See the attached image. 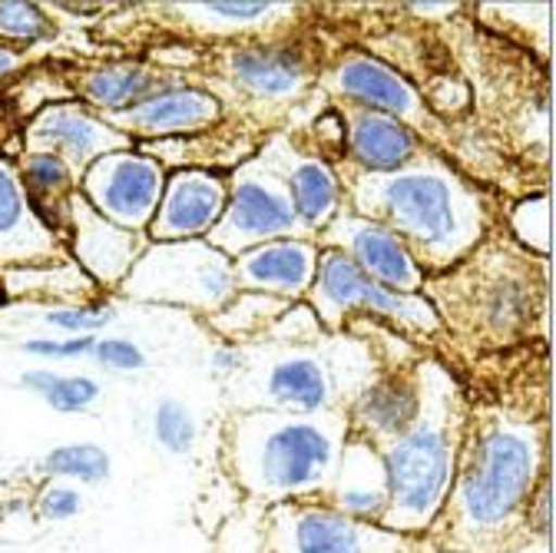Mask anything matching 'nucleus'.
Instances as JSON below:
<instances>
[{"label": "nucleus", "mask_w": 556, "mask_h": 553, "mask_svg": "<svg viewBox=\"0 0 556 553\" xmlns=\"http://www.w3.org/2000/svg\"><path fill=\"white\" fill-rule=\"evenodd\" d=\"M543 477V425L504 407L480 411L464 425L451 491L428 533L444 553H507L533 540L527 517Z\"/></svg>", "instance_id": "f257e3e1"}, {"label": "nucleus", "mask_w": 556, "mask_h": 553, "mask_svg": "<svg viewBox=\"0 0 556 553\" xmlns=\"http://www.w3.org/2000/svg\"><path fill=\"white\" fill-rule=\"evenodd\" d=\"M348 441V411H239L226 428V461L242 488L271 504L325 501Z\"/></svg>", "instance_id": "f03ea898"}, {"label": "nucleus", "mask_w": 556, "mask_h": 553, "mask_svg": "<svg viewBox=\"0 0 556 553\" xmlns=\"http://www.w3.org/2000/svg\"><path fill=\"white\" fill-rule=\"evenodd\" d=\"M421 381V407L404 435L381 448L388 511L381 527L417 537L438 520L464 441V401L460 388L441 365L417 368Z\"/></svg>", "instance_id": "7ed1b4c3"}, {"label": "nucleus", "mask_w": 556, "mask_h": 553, "mask_svg": "<svg viewBox=\"0 0 556 553\" xmlns=\"http://www.w3.org/2000/svg\"><path fill=\"white\" fill-rule=\"evenodd\" d=\"M362 216L388 226L417 262L434 268L460 259L483 229V210L473 186L444 163L417 156L391 176H362L355 186Z\"/></svg>", "instance_id": "20e7f679"}, {"label": "nucleus", "mask_w": 556, "mask_h": 553, "mask_svg": "<svg viewBox=\"0 0 556 553\" xmlns=\"http://www.w3.org/2000/svg\"><path fill=\"white\" fill-rule=\"evenodd\" d=\"M242 411H289L325 414L348 411L352 398L375 378L371 359L362 355L355 338H334V344H265L255 362L239 365Z\"/></svg>", "instance_id": "39448f33"}, {"label": "nucleus", "mask_w": 556, "mask_h": 553, "mask_svg": "<svg viewBox=\"0 0 556 553\" xmlns=\"http://www.w3.org/2000/svg\"><path fill=\"white\" fill-rule=\"evenodd\" d=\"M123 292L150 302H173L202 312H223L236 299L232 259L202 239L156 242L136 259Z\"/></svg>", "instance_id": "423d86ee"}, {"label": "nucleus", "mask_w": 556, "mask_h": 553, "mask_svg": "<svg viewBox=\"0 0 556 553\" xmlns=\"http://www.w3.org/2000/svg\"><path fill=\"white\" fill-rule=\"evenodd\" d=\"M268 553H421V540L362 524L328 501H286L265 514Z\"/></svg>", "instance_id": "0eeeda50"}, {"label": "nucleus", "mask_w": 556, "mask_h": 553, "mask_svg": "<svg viewBox=\"0 0 556 553\" xmlns=\"http://www.w3.org/2000/svg\"><path fill=\"white\" fill-rule=\"evenodd\" d=\"M308 292H312V312L328 328H341V318H348V312H368V315L388 318V322H394L401 328H414V331L438 328V312L431 309L428 299L391 292V289L371 282L368 275L334 246L318 252L315 282Z\"/></svg>", "instance_id": "6e6552de"}, {"label": "nucleus", "mask_w": 556, "mask_h": 553, "mask_svg": "<svg viewBox=\"0 0 556 553\" xmlns=\"http://www.w3.org/2000/svg\"><path fill=\"white\" fill-rule=\"evenodd\" d=\"M299 229L302 223L295 216L292 196L271 160L262 153L236 173L226 213L216 229L208 232V246H216L223 255H242L262 242L292 236Z\"/></svg>", "instance_id": "1a4fd4ad"}, {"label": "nucleus", "mask_w": 556, "mask_h": 553, "mask_svg": "<svg viewBox=\"0 0 556 553\" xmlns=\"http://www.w3.org/2000/svg\"><path fill=\"white\" fill-rule=\"evenodd\" d=\"M163 186H166V173L160 160L136 150L106 153L80 176V189H84L80 196L103 219L129 232L150 229L160 210Z\"/></svg>", "instance_id": "9d476101"}, {"label": "nucleus", "mask_w": 556, "mask_h": 553, "mask_svg": "<svg viewBox=\"0 0 556 553\" xmlns=\"http://www.w3.org/2000/svg\"><path fill=\"white\" fill-rule=\"evenodd\" d=\"M129 143L126 133L87 103H50L24 129L27 153H53L74 166L77 176H84L100 156L129 150Z\"/></svg>", "instance_id": "9b49d317"}, {"label": "nucleus", "mask_w": 556, "mask_h": 553, "mask_svg": "<svg viewBox=\"0 0 556 553\" xmlns=\"http://www.w3.org/2000/svg\"><path fill=\"white\" fill-rule=\"evenodd\" d=\"M328 236H338L334 249L352 259L371 282L404 296H417V289H425V265L388 226L355 213H338L328 226Z\"/></svg>", "instance_id": "f8f14e48"}, {"label": "nucleus", "mask_w": 556, "mask_h": 553, "mask_svg": "<svg viewBox=\"0 0 556 553\" xmlns=\"http://www.w3.org/2000/svg\"><path fill=\"white\" fill-rule=\"evenodd\" d=\"M226 202H229V186L223 183L219 173L179 169L163 186L160 210L150 223V236L156 242L202 239L223 219Z\"/></svg>", "instance_id": "ddd939ff"}, {"label": "nucleus", "mask_w": 556, "mask_h": 553, "mask_svg": "<svg viewBox=\"0 0 556 553\" xmlns=\"http://www.w3.org/2000/svg\"><path fill=\"white\" fill-rule=\"evenodd\" d=\"M421 407V381L417 372H381L348 404V435L368 441L371 448L391 444L410 428Z\"/></svg>", "instance_id": "4468645a"}, {"label": "nucleus", "mask_w": 556, "mask_h": 553, "mask_svg": "<svg viewBox=\"0 0 556 553\" xmlns=\"http://www.w3.org/2000/svg\"><path fill=\"white\" fill-rule=\"evenodd\" d=\"M236 289L271 299H299L312 289L318 246L308 239H271L236 255Z\"/></svg>", "instance_id": "2eb2a0df"}, {"label": "nucleus", "mask_w": 556, "mask_h": 553, "mask_svg": "<svg viewBox=\"0 0 556 553\" xmlns=\"http://www.w3.org/2000/svg\"><path fill=\"white\" fill-rule=\"evenodd\" d=\"M223 110L213 93L186 84H163L156 93H150L129 113L110 116V123L132 136H179V133H199L219 123Z\"/></svg>", "instance_id": "dca6fc26"}, {"label": "nucleus", "mask_w": 556, "mask_h": 553, "mask_svg": "<svg viewBox=\"0 0 556 553\" xmlns=\"http://www.w3.org/2000/svg\"><path fill=\"white\" fill-rule=\"evenodd\" d=\"M325 501L352 520L381 527L388 511V480H384L381 451L362 438L348 435Z\"/></svg>", "instance_id": "f3484780"}, {"label": "nucleus", "mask_w": 556, "mask_h": 553, "mask_svg": "<svg viewBox=\"0 0 556 553\" xmlns=\"http://www.w3.org/2000/svg\"><path fill=\"white\" fill-rule=\"evenodd\" d=\"M334 90L344 100H352L358 110H375L401 123L417 120L425 113V103L417 97V90L397 71H391L388 63L368 53H352L338 63Z\"/></svg>", "instance_id": "a211bd4d"}, {"label": "nucleus", "mask_w": 556, "mask_h": 553, "mask_svg": "<svg viewBox=\"0 0 556 553\" xmlns=\"http://www.w3.org/2000/svg\"><path fill=\"white\" fill-rule=\"evenodd\" d=\"M268 160L292 196L302 229L305 232L328 229L331 219L341 213V183H338L334 169L318 156L292 153V147L286 140H275V147L268 150Z\"/></svg>", "instance_id": "6ab92c4d"}, {"label": "nucleus", "mask_w": 556, "mask_h": 553, "mask_svg": "<svg viewBox=\"0 0 556 553\" xmlns=\"http://www.w3.org/2000/svg\"><path fill=\"white\" fill-rule=\"evenodd\" d=\"M70 226H74V252L93 279L106 286L123 282L139 259L136 232L103 219L80 192L74 196V205H70Z\"/></svg>", "instance_id": "aec40b11"}, {"label": "nucleus", "mask_w": 556, "mask_h": 553, "mask_svg": "<svg viewBox=\"0 0 556 553\" xmlns=\"http://www.w3.org/2000/svg\"><path fill=\"white\" fill-rule=\"evenodd\" d=\"M60 239L40 223L14 163L0 156V265L50 262Z\"/></svg>", "instance_id": "412c9836"}, {"label": "nucleus", "mask_w": 556, "mask_h": 553, "mask_svg": "<svg viewBox=\"0 0 556 553\" xmlns=\"http://www.w3.org/2000/svg\"><path fill=\"white\" fill-rule=\"evenodd\" d=\"M348 156L368 176H391L407 169L417 160V133L384 113L355 110L348 120Z\"/></svg>", "instance_id": "4be33fe9"}, {"label": "nucleus", "mask_w": 556, "mask_h": 553, "mask_svg": "<svg viewBox=\"0 0 556 553\" xmlns=\"http://www.w3.org/2000/svg\"><path fill=\"white\" fill-rule=\"evenodd\" d=\"M229 77L258 100H286L308 84V60L295 47H236Z\"/></svg>", "instance_id": "5701e85b"}, {"label": "nucleus", "mask_w": 556, "mask_h": 553, "mask_svg": "<svg viewBox=\"0 0 556 553\" xmlns=\"http://www.w3.org/2000/svg\"><path fill=\"white\" fill-rule=\"evenodd\" d=\"M166 80L147 63H132V60H116V63H100L80 74L77 93L87 100L90 110L119 116L129 113L132 106L143 103L150 93H156Z\"/></svg>", "instance_id": "b1692460"}, {"label": "nucleus", "mask_w": 556, "mask_h": 553, "mask_svg": "<svg viewBox=\"0 0 556 553\" xmlns=\"http://www.w3.org/2000/svg\"><path fill=\"white\" fill-rule=\"evenodd\" d=\"M21 183L34 205V213L53 236H66L70 226V205L77 196V173L66 160L53 153H27L21 160Z\"/></svg>", "instance_id": "393cba45"}, {"label": "nucleus", "mask_w": 556, "mask_h": 553, "mask_svg": "<svg viewBox=\"0 0 556 553\" xmlns=\"http://www.w3.org/2000/svg\"><path fill=\"white\" fill-rule=\"evenodd\" d=\"M176 11L182 21H189V27L205 30V34H239V30H255L265 21L278 17V14H292L295 8L289 4H176L169 8Z\"/></svg>", "instance_id": "a878e982"}, {"label": "nucleus", "mask_w": 556, "mask_h": 553, "mask_svg": "<svg viewBox=\"0 0 556 553\" xmlns=\"http://www.w3.org/2000/svg\"><path fill=\"white\" fill-rule=\"evenodd\" d=\"M21 388L37 394L56 414H84L100 401V381L90 375H56L53 368H30L21 375Z\"/></svg>", "instance_id": "bb28decb"}, {"label": "nucleus", "mask_w": 556, "mask_h": 553, "mask_svg": "<svg viewBox=\"0 0 556 553\" xmlns=\"http://www.w3.org/2000/svg\"><path fill=\"white\" fill-rule=\"evenodd\" d=\"M40 470L47 477L60 480H80V483H103L113 470L110 454L93 444V441H77V444H60L50 454H43Z\"/></svg>", "instance_id": "cd10ccee"}, {"label": "nucleus", "mask_w": 556, "mask_h": 553, "mask_svg": "<svg viewBox=\"0 0 556 553\" xmlns=\"http://www.w3.org/2000/svg\"><path fill=\"white\" fill-rule=\"evenodd\" d=\"M53 34L56 27L40 4H14V0L0 4V43L4 47L27 50L50 40Z\"/></svg>", "instance_id": "c85d7f7f"}, {"label": "nucleus", "mask_w": 556, "mask_h": 553, "mask_svg": "<svg viewBox=\"0 0 556 553\" xmlns=\"http://www.w3.org/2000/svg\"><path fill=\"white\" fill-rule=\"evenodd\" d=\"M153 438L166 454L186 457L199 438V422H195L192 407L176 398H163L153 411Z\"/></svg>", "instance_id": "c756f323"}, {"label": "nucleus", "mask_w": 556, "mask_h": 553, "mask_svg": "<svg viewBox=\"0 0 556 553\" xmlns=\"http://www.w3.org/2000/svg\"><path fill=\"white\" fill-rule=\"evenodd\" d=\"M116 318V309L110 302H87V305H70V309H50L43 315L47 325L70 331V335H97Z\"/></svg>", "instance_id": "7c9ffc66"}, {"label": "nucleus", "mask_w": 556, "mask_h": 553, "mask_svg": "<svg viewBox=\"0 0 556 553\" xmlns=\"http://www.w3.org/2000/svg\"><path fill=\"white\" fill-rule=\"evenodd\" d=\"M100 335H70V338H30L21 349L43 362H70V359H87L93 355Z\"/></svg>", "instance_id": "2f4dec72"}, {"label": "nucleus", "mask_w": 556, "mask_h": 553, "mask_svg": "<svg viewBox=\"0 0 556 553\" xmlns=\"http://www.w3.org/2000/svg\"><path fill=\"white\" fill-rule=\"evenodd\" d=\"M80 511H84V498H80V491L70 488V483L50 480L47 488L37 494V517L40 520L63 524V520H74Z\"/></svg>", "instance_id": "473e14b6"}, {"label": "nucleus", "mask_w": 556, "mask_h": 553, "mask_svg": "<svg viewBox=\"0 0 556 553\" xmlns=\"http://www.w3.org/2000/svg\"><path fill=\"white\" fill-rule=\"evenodd\" d=\"M93 359L110 372H143L147 368L143 349L129 338H100L93 349Z\"/></svg>", "instance_id": "72a5a7b5"}, {"label": "nucleus", "mask_w": 556, "mask_h": 553, "mask_svg": "<svg viewBox=\"0 0 556 553\" xmlns=\"http://www.w3.org/2000/svg\"><path fill=\"white\" fill-rule=\"evenodd\" d=\"M27 63V56H24V50H14V47H4L0 43V80H8V77H14L21 66Z\"/></svg>", "instance_id": "f704fd0d"}, {"label": "nucleus", "mask_w": 556, "mask_h": 553, "mask_svg": "<svg viewBox=\"0 0 556 553\" xmlns=\"http://www.w3.org/2000/svg\"><path fill=\"white\" fill-rule=\"evenodd\" d=\"M507 553H546V540H540V543L527 540V543H520V546H514V550H507Z\"/></svg>", "instance_id": "c9c22d12"}, {"label": "nucleus", "mask_w": 556, "mask_h": 553, "mask_svg": "<svg viewBox=\"0 0 556 553\" xmlns=\"http://www.w3.org/2000/svg\"><path fill=\"white\" fill-rule=\"evenodd\" d=\"M438 553H444V550H438Z\"/></svg>", "instance_id": "e433bc0d"}]
</instances>
